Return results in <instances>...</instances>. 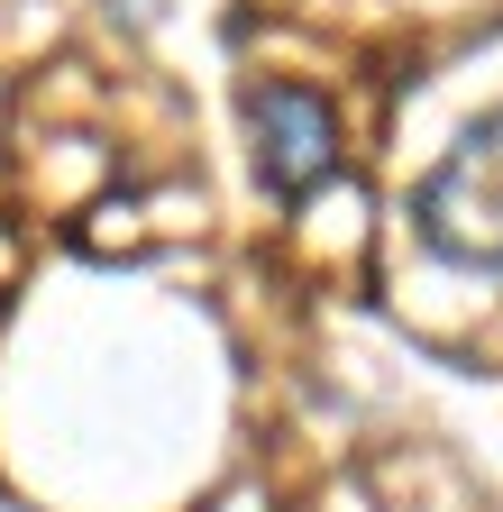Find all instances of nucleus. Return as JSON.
Returning <instances> with one entry per match:
<instances>
[{
  "instance_id": "nucleus-1",
  "label": "nucleus",
  "mask_w": 503,
  "mask_h": 512,
  "mask_svg": "<svg viewBox=\"0 0 503 512\" xmlns=\"http://www.w3.org/2000/svg\"><path fill=\"white\" fill-rule=\"evenodd\" d=\"M412 229L439 266L503 275V110H485L467 138L412 183Z\"/></svg>"
},
{
  "instance_id": "nucleus-2",
  "label": "nucleus",
  "mask_w": 503,
  "mask_h": 512,
  "mask_svg": "<svg viewBox=\"0 0 503 512\" xmlns=\"http://www.w3.org/2000/svg\"><path fill=\"white\" fill-rule=\"evenodd\" d=\"M247 138H257V183L275 202H311L339 174V110L302 83H257L247 92Z\"/></svg>"
}]
</instances>
